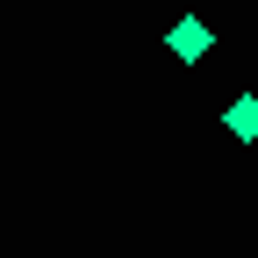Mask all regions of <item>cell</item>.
I'll return each instance as SVG.
<instances>
[{
  "label": "cell",
  "mask_w": 258,
  "mask_h": 258,
  "mask_svg": "<svg viewBox=\"0 0 258 258\" xmlns=\"http://www.w3.org/2000/svg\"><path fill=\"white\" fill-rule=\"evenodd\" d=\"M165 50L186 57V64H194V57H208V22H201V15H179V22L165 29Z\"/></svg>",
  "instance_id": "6da1fadb"
},
{
  "label": "cell",
  "mask_w": 258,
  "mask_h": 258,
  "mask_svg": "<svg viewBox=\"0 0 258 258\" xmlns=\"http://www.w3.org/2000/svg\"><path fill=\"white\" fill-rule=\"evenodd\" d=\"M222 122H230V137H237V144H258V93H237Z\"/></svg>",
  "instance_id": "7a4b0ae2"
}]
</instances>
